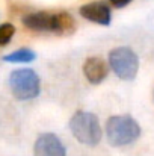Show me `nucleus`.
<instances>
[{
	"instance_id": "nucleus-6",
	"label": "nucleus",
	"mask_w": 154,
	"mask_h": 156,
	"mask_svg": "<svg viewBox=\"0 0 154 156\" xmlns=\"http://www.w3.org/2000/svg\"><path fill=\"white\" fill-rule=\"evenodd\" d=\"M79 12L85 20H88L91 23L101 24V26H109L110 20H112V11H110L109 5L101 0L89 2V3L80 6Z\"/></svg>"
},
{
	"instance_id": "nucleus-11",
	"label": "nucleus",
	"mask_w": 154,
	"mask_h": 156,
	"mask_svg": "<svg viewBox=\"0 0 154 156\" xmlns=\"http://www.w3.org/2000/svg\"><path fill=\"white\" fill-rule=\"evenodd\" d=\"M15 34V27L11 23H5L0 24V46H6L11 43L12 37Z\"/></svg>"
},
{
	"instance_id": "nucleus-5",
	"label": "nucleus",
	"mask_w": 154,
	"mask_h": 156,
	"mask_svg": "<svg viewBox=\"0 0 154 156\" xmlns=\"http://www.w3.org/2000/svg\"><path fill=\"white\" fill-rule=\"evenodd\" d=\"M33 156H67V149L54 133H41L33 146Z\"/></svg>"
},
{
	"instance_id": "nucleus-1",
	"label": "nucleus",
	"mask_w": 154,
	"mask_h": 156,
	"mask_svg": "<svg viewBox=\"0 0 154 156\" xmlns=\"http://www.w3.org/2000/svg\"><path fill=\"white\" fill-rule=\"evenodd\" d=\"M141 136V126L130 115H112L106 123V138L115 147L135 143Z\"/></svg>"
},
{
	"instance_id": "nucleus-7",
	"label": "nucleus",
	"mask_w": 154,
	"mask_h": 156,
	"mask_svg": "<svg viewBox=\"0 0 154 156\" xmlns=\"http://www.w3.org/2000/svg\"><path fill=\"white\" fill-rule=\"evenodd\" d=\"M23 24L33 32H53L56 30V12L38 11L23 17Z\"/></svg>"
},
{
	"instance_id": "nucleus-2",
	"label": "nucleus",
	"mask_w": 154,
	"mask_h": 156,
	"mask_svg": "<svg viewBox=\"0 0 154 156\" xmlns=\"http://www.w3.org/2000/svg\"><path fill=\"white\" fill-rule=\"evenodd\" d=\"M70 130L74 138L85 146H97L103 138L100 120L95 114L77 111L70 120Z\"/></svg>"
},
{
	"instance_id": "nucleus-4",
	"label": "nucleus",
	"mask_w": 154,
	"mask_h": 156,
	"mask_svg": "<svg viewBox=\"0 0 154 156\" xmlns=\"http://www.w3.org/2000/svg\"><path fill=\"white\" fill-rule=\"evenodd\" d=\"M109 67L122 80H132L139 70V58L130 47H115L109 52Z\"/></svg>"
},
{
	"instance_id": "nucleus-3",
	"label": "nucleus",
	"mask_w": 154,
	"mask_h": 156,
	"mask_svg": "<svg viewBox=\"0 0 154 156\" xmlns=\"http://www.w3.org/2000/svg\"><path fill=\"white\" fill-rule=\"evenodd\" d=\"M9 88L15 99L32 100L39 96L41 80L32 68H18L9 74Z\"/></svg>"
},
{
	"instance_id": "nucleus-9",
	"label": "nucleus",
	"mask_w": 154,
	"mask_h": 156,
	"mask_svg": "<svg viewBox=\"0 0 154 156\" xmlns=\"http://www.w3.org/2000/svg\"><path fill=\"white\" fill-rule=\"evenodd\" d=\"M76 30V21L68 12H56V35H71Z\"/></svg>"
},
{
	"instance_id": "nucleus-10",
	"label": "nucleus",
	"mask_w": 154,
	"mask_h": 156,
	"mask_svg": "<svg viewBox=\"0 0 154 156\" xmlns=\"http://www.w3.org/2000/svg\"><path fill=\"white\" fill-rule=\"evenodd\" d=\"M35 58H36V53L33 52L32 49L23 47V49H18L15 52L3 56V61L5 62H11V64H26V62L35 61Z\"/></svg>"
},
{
	"instance_id": "nucleus-8",
	"label": "nucleus",
	"mask_w": 154,
	"mask_h": 156,
	"mask_svg": "<svg viewBox=\"0 0 154 156\" xmlns=\"http://www.w3.org/2000/svg\"><path fill=\"white\" fill-rule=\"evenodd\" d=\"M109 67L100 56H89L83 64V74L92 85H98L107 77Z\"/></svg>"
},
{
	"instance_id": "nucleus-12",
	"label": "nucleus",
	"mask_w": 154,
	"mask_h": 156,
	"mask_svg": "<svg viewBox=\"0 0 154 156\" xmlns=\"http://www.w3.org/2000/svg\"><path fill=\"white\" fill-rule=\"evenodd\" d=\"M115 8H125L127 5H130L132 3V0H109Z\"/></svg>"
}]
</instances>
